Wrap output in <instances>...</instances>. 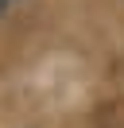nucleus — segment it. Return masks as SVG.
<instances>
[{
  "label": "nucleus",
  "instance_id": "obj_1",
  "mask_svg": "<svg viewBox=\"0 0 124 128\" xmlns=\"http://www.w3.org/2000/svg\"><path fill=\"white\" fill-rule=\"evenodd\" d=\"M12 4H20V0H0V16H4V12L12 8Z\"/></svg>",
  "mask_w": 124,
  "mask_h": 128
}]
</instances>
